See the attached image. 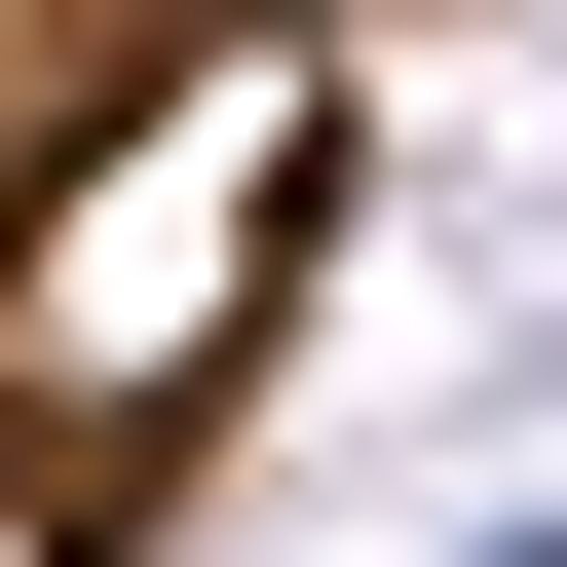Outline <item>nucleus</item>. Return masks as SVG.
Here are the masks:
<instances>
[]
</instances>
